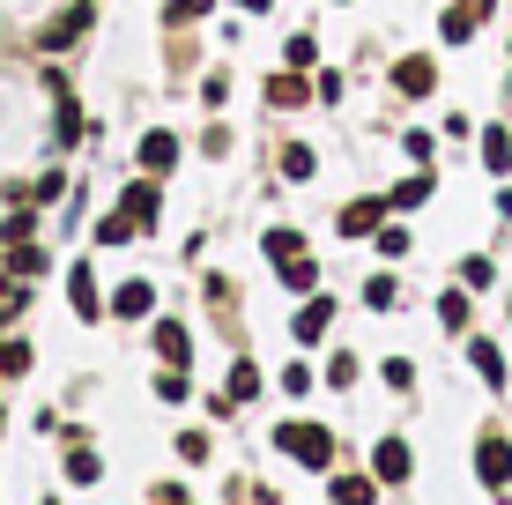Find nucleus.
Returning <instances> with one entry per match:
<instances>
[{
  "mask_svg": "<svg viewBox=\"0 0 512 505\" xmlns=\"http://www.w3.org/2000/svg\"><path fill=\"white\" fill-rule=\"evenodd\" d=\"M275 446H282L297 468H334V431H327V424H282Z\"/></svg>",
  "mask_w": 512,
  "mask_h": 505,
  "instance_id": "obj_1",
  "label": "nucleus"
},
{
  "mask_svg": "<svg viewBox=\"0 0 512 505\" xmlns=\"http://www.w3.org/2000/svg\"><path fill=\"white\" fill-rule=\"evenodd\" d=\"M45 90H52V142L75 149V142H82V104H75V82H67V75H45Z\"/></svg>",
  "mask_w": 512,
  "mask_h": 505,
  "instance_id": "obj_2",
  "label": "nucleus"
},
{
  "mask_svg": "<svg viewBox=\"0 0 512 505\" xmlns=\"http://www.w3.org/2000/svg\"><path fill=\"white\" fill-rule=\"evenodd\" d=\"M475 476H483L490 491L512 483V439H505V431H483V439H475Z\"/></svg>",
  "mask_w": 512,
  "mask_h": 505,
  "instance_id": "obj_3",
  "label": "nucleus"
},
{
  "mask_svg": "<svg viewBox=\"0 0 512 505\" xmlns=\"http://www.w3.org/2000/svg\"><path fill=\"white\" fill-rule=\"evenodd\" d=\"M483 23H490V0H453V8L438 15V38H446V45H468Z\"/></svg>",
  "mask_w": 512,
  "mask_h": 505,
  "instance_id": "obj_4",
  "label": "nucleus"
},
{
  "mask_svg": "<svg viewBox=\"0 0 512 505\" xmlns=\"http://www.w3.org/2000/svg\"><path fill=\"white\" fill-rule=\"evenodd\" d=\"M386 216H394V208H386V194H364V201H349L342 216H334V231H342V238H372Z\"/></svg>",
  "mask_w": 512,
  "mask_h": 505,
  "instance_id": "obj_5",
  "label": "nucleus"
},
{
  "mask_svg": "<svg viewBox=\"0 0 512 505\" xmlns=\"http://www.w3.org/2000/svg\"><path fill=\"white\" fill-rule=\"evenodd\" d=\"M67 305H75V320H104V298H97V268H90V260H75V268H67Z\"/></svg>",
  "mask_w": 512,
  "mask_h": 505,
  "instance_id": "obj_6",
  "label": "nucleus"
},
{
  "mask_svg": "<svg viewBox=\"0 0 512 505\" xmlns=\"http://www.w3.org/2000/svg\"><path fill=\"white\" fill-rule=\"evenodd\" d=\"M394 90H401V97H431V90H438V60H431V52L394 60Z\"/></svg>",
  "mask_w": 512,
  "mask_h": 505,
  "instance_id": "obj_7",
  "label": "nucleus"
},
{
  "mask_svg": "<svg viewBox=\"0 0 512 505\" xmlns=\"http://www.w3.org/2000/svg\"><path fill=\"white\" fill-rule=\"evenodd\" d=\"M372 476H379V483H409V476H416L409 439H379V446H372Z\"/></svg>",
  "mask_w": 512,
  "mask_h": 505,
  "instance_id": "obj_8",
  "label": "nucleus"
},
{
  "mask_svg": "<svg viewBox=\"0 0 512 505\" xmlns=\"http://www.w3.org/2000/svg\"><path fill=\"white\" fill-rule=\"evenodd\" d=\"M82 30H90V0H82V8H60V15H52V23L38 30V45H45V52H67V45L82 38Z\"/></svg>",
  "mask_w": 512,
  "mask_h": 505,
  "instance_id": "obj_9",
  "label": "nucleus"
},
{
  "mask_svg": "<svg viewBox=\"0 0 512 505\" xmlns=\"http://www.w3.org/2000/svg\"><path fill=\"white\" fill-rule=\"evenodd\" d=\"M119 208H127V216L141 223V231H149V223H156V208H164V186H156V171H141V179L127 186V194H119Z\"/></svg>",
  "mask_w": 512,
  "mask_h": 505,
  "instance_id": "obj_10",
  "label": "nucleus"
},
{
  "mask_svg": "<svg viewBox=\"0 0 512 505\" xmlns=\"http://www.w3.org/2000/svg\"><path fill=\"white\" fill-rule=\"evenodd\" d=\"M297 342H327V327H334V298H320V290H312L305 305H297Z\"/></svg>",
  "mask_w": 512,
  "mask_h": 505,
  "instance_id": "obj_11",
  "label": "nucleus"
},
{
  "mask_svg": "<svg viewBox=\"0 0 512 505\" xmlns=\"http://www.w3.org/2000/svg\"><path fill=\"white\" fill-rule=\"evenodd\" d=\"M149 312H156V283H141V275H134V283L112 290V320H149Z\"/></svg>",
  "mask_w": 512,
  "mask_h": 505,
  "instance_id": "obj_12",
  "label": "nucleus"
},
{
  "mask_svg": "<svg viewBox=\"0 0 512 505\" xmlns=\"http://www.w3.org/2000/svg\"><path fill=\"white\" fill-rule=\"evenodd\" d=\"M312 97H320V90H312L297 67H282V75L268 82V104H275V112H297V104H312Z\"/></svg>",
  "mask_w": 512,
  "mask_h": 505,
  "instance_id": "obj_13",
  "label": "nucleus"
},
{
  "mask_svg": "<svg viewBox=\"0 0 512 505\" xmlns=\"http://www.w3.org/2000/svg\"><path fill=\"white\" fill-rule=\"evenodd\" d=\"M431 186H438V179H431V164H416L409 179H401L394 194H386V208H394V216H409V208H423V201H431Z\"/></svg>",
  "mask_w": 512,
  "mask_h": 505,
  "instance_id": "obj_14",
  "label": "nucleus"
},
{
  "mask_svg": "<svg viewBox=\"0 0 512 505\" xmlns=\"http://www.w3.org/2000/svg\"><path fill=\"white\" fill-rule=\"evenodd\" d=\"M141 171H156V179H164V171H179V142H171V134H141Z\"/></svg>",
  "mask_w": 512,
  "mask_h": 505,
  "instance_id": "obj_15",
  "label": "nucleus"
},
{
  "mask_svg": "<svg viewBox=\"0 0 512 505\" xmlns=\"http://www.w3.org/2000/svg\"><path fill=\"white\" fill-rule=\"evenodd\" d=\"M156 357H164V364H179V372H186V357H193V335H186L179 320H156Z\"/></svg>",
  "mask_w": 512,
  "mask_h": 505,
  "instance_id": "obj_16",
  "label": "nucleus"
},
{
  "mask_svg": "<svg viewBox=\"0 0 512 505\" xmlns=\"http://www.w3.org/2000/svg\"><path fill=\"white\" fill-rule=\"evenodd\" d=\"M282 290H297V298H312V290H320V260H312V253H297V260H282Z\"/></svg>",
  "mask_w": 512,
  "mask_h": 505,
  "instance_id": "obj_17",
  "label": "nucleus"
},
{
  "mask_svg": "<svg viewBox=\"0 0 512 505\" xmlns=\"http://www.w3.org/2000/svg\"><path fill=\"white\" fill-rule=\"evenodd\" d=\"M327 498L334 505H379V476H334Z\"/></svg>",
  "mask_w": 512,
  "mask_h": 505,
  "instance_id": "obj_18",
  "label": "nucleus"
},
{
  "mask_svg": "<svg viewBox=\"0 0 512 505\" xmlns=\"http://www.w3.org/2000/svg\"><path fill=\"white\" fill-rule=\"evenodd\" d=\"M468 298H475L468 283H453L446 298H438V327H446V335H468Z\"/></svg>",
  "mask_w": 512,
  "mask_h": 505,
  "instance_id": "obj_19",
  "label": "nucleus"
},
{
  "mask_svg": "<svg viewBox=\"0 0 512 505\" xmlns=\"http://www.w3.org/2000/svg\"><path fill=\"white\" fill-rule=\"evenodd\" d=\"M97 476H104V454L82 446V439H67V483H97Z\"/></svg>",
  "mask_w": 512,
  "mask_h": 505,
  "instance_id": "obj_20",
  "label": "nucleus"
},
{
  "mask_svg": "<svg viewBox=\"0 0 512 505\" xmlns=\"http://www.w3.org/2000/svg\"><path fill=\"white\" fill-rule=\"evenodd\" d=\"M45 268H52V253H45V246H30V238H23V246H8V275H23V283H38Z\"/></svg>",
  "mask_w": 512,
  "mask_h": 505,
  "instance_id": "obj_21",
  "label": "nucleus"
},
{
  "mask_svg": "<svg viewBox=\"0 0 512 505\" xmlns=\"http://www.w3.org/2000/svg\"><path fill=\"white\" fill-rule=\"evenodd\" d=\"M468 364H475V372L490 379V387H505V379H512V372H505V357H498V342H483V335L468 342Z\"/></svg>",
  "mask_w": 512,
  "mask_h": 505,
  "instance_id": "obj_22",
  "label": "nucleus"
},
{
  "mask_svg": "<svg viewBox=\"0 0 512 505\" xmlns=\"http://www.w3.org/2000/svg\"><path fill=\"white\" fill-rule=\"evenodd\" d=\"M260 387H268V379H260V364H253V357H238V364H231V387H223V394H231V402H253Z\"/></svg>",
  "mask_w": 512,
  "mask_h": 505,
  "instance_id": "obj_23",
  "label": "nucleus"
},
{
  "mask_svg": "<svg viewBox=\"0 0 512 505\" xmlns=\"http://www.w3.org/2000/svg\"><path fill=\"white\" fill-rule=\"evenodd\" d=\"M134 231H141V223L127 216V208H112V216H97V246H127Z\"/></svg>",
  "mask_w": 512,
  "mask_h": 505,
  "instance_id": "obj_24",
  "label": "nucleus"
},
{
  "mask_svg": "<svg viewBox=\"0 0 512 505\" xmlns=\"http://www.w3.org/2000/svg\"><path fill=\"white\" fill-rule=\"evenodd\" d=\"M357 379H364L357 350H334V357H327V387H342V394H349V387H357Z\"/></svg>",
  "mask_w": 512,
  "mask_h": 505,
  "instance_id": "obj_25",
  "label": "nucleus"
},
{
  "mask_svg": "<svg viewBox=\"0 0 512 505\" xmlns=\"http://www.w3.org/2000/svg\"><path fill=\"white\" fill-rule=\"evenodd\" d=\"M260 253H268L275 268H282V260H297V253H305V238H297V231H282V223H275V231L260 238Z\"/></svg>",
  "mask_w": 512,
  "mask_h": 505,
  "instance_id": "obj_26",
  "label": "nucleus"
},
{
  "mask_svg": "<svg viewBox=\"0 0 512 505\" xmlns=\"http://www.w3.org/2000/svg\"><path fill=\"white\" fill-rule=\"evenodd\" d=\"M312 171H320V156L305 142H282V179H312Z\"/></svg>",
  "mask_w": 512,
  "mask_h": 505,
  "instance_id": "obj_27",
  "label": "nucleus"
},
{
  "mask_svg": "<svg viewBox=\"0 0 512 505\" xmlns=\"http://www.w3.org/2000/svg\"><path fill=\"white\" fill-rule=\"evenodd\" d=\"M364 305H372V312H394V305H401V283H394V275H372V283H364Z\"/></svg>",
  "mask_w": 512,
  "mask_h": 505,
  "instance_id": "obj_28",
  "label": "nucleus"
},
{
  "mask_svg": "<svg viewBox=\"0 0 512 505\" xmlns=\"http://www.w3.org/2000/svg\"><path fill=\"white\" fill-rule=\"evenodd\" d=\"M30 231H38V208L23 201V208H15V216H8V223H0V246H23Z\"/></svg>",
  "mask_w": 512,
  "mask_h": 505,
  "instance_id": "obj_29",
  "label": "nucleus"
},
{
  "mask_svg": "<svg viewBox=\"0 0 512 505\" xmlns=\"http://www.w3.org/2000/svg\"><path fill=\"white\" fill-rule=\"evenodd\" d=\"M483 164H490V171H512V134H505V127L483 134Z\"/></svg>",
  "mask_w": 512,
  "mask_h": 505,
  "instance_id": "obj_30",
  "label": "nucleus"
},
{
  "mask_svg": "<svg viewBox=\"0 0 512 505\" xmlns=\"http://www.w3.org/2000/svg\"><path fill=\"white\" fill-rule=\"evenodd\" d=\"M461 283H468V290H490V283H498V260L468 253V260H461Z\"/></svg>",
  "mask_w": 512,
  "mask_h": 505,
  "instance_id": "obj_31",
  "label": "nucleus"
},
{
  "mask_svg": "<svg viewBox=\"0 0 512 505\" xmlns=\"http://www.w3.org/2000/svg\"><path fill=\"white\" fill-rule=\"evenodd\" d=\"M275 387H282V394H290V402H297V394H312V387H320V372H312V364H290V372H282Z\"/></svg>",
  "mask_w": 512,
  "mask_h": 505,
  "instance_id": "obj_32",
  "label": "nucleus"
},
{
  "mask_svg": "<svg viewBox=\"0 0 512 505\" xmlns=\"http://www.w3.org/2000/svg\"><path fill=\"white\" fill-rule=\"evenodd\" d=\"M186 372H179V364H164V379H156V402H186Z\"/></svg>",
  "mask_w": 512,
  "mask_h": 505,
  "instance_id": "obj_33",
  "label": "nucleus"
},
{
  "mask_svg": "<svg viewBox=\"0 0 512 505\" xmlns=\"http://www.w3.org/2000/svg\"><path fill=\"white\" fill-rule=\"evenodd\" d=\"M379 379H386L394 394H409V387H416V364H409V357H386V372H379Z\"/></svg>",
  "mask_w": 512,
  "mask_h": 505,
  "instance_id": "obj_34",
  "label": "nucleus"
},
{
  "mask_svg": "<svg viewBox=\"0 0 512 505\" xmlns=\"http://www.w3.org/2000/svg\"><path fill=\"white\" fill-rule=\"evenodd\" d=\"M379 253L401 260V253H409V231H401V223H379Z\"/></svg>",
  "mask_w": 512,
  "mask_h": 505,
  "instance_id": "obj_35",
  "label": "nucleus"
},
{
  "mask_svg": "<svg viewBox=\"0 0 512 505\" xmlns=\"http://www.w3.org/2000/svg\"><path fill=\"white\" fill-rule=\"evenodd\" d=\"M60 194H67V179H60V171H45V179H38V194H30V208H52Z\"/></svg>",
  "mask_w": 512,
  "mask_h": 505,
  "instance_id": "obj_36",
  "label": "nucleus"
},
{
  "mask_svg": "<svg viewBox=\"0 0 512 505\" xmlns=\"http://www.w3.org/2000/svg\"><path fill=\"white\" fill-rule=\"evenodd\" d=\"M208 8H216V0H171V8H164V15H171V23H201V15H208Z\"/></svg>",
  "mask_w": 512,
  "mask_h": 505,
  "instance_id": "obj_37",
  "label": "nucleus"
},
{
  "mask_svg": "<svg viewBox=\"0 0 512 505\" xmlns=\"http://www.w3.org/2000/svg\"><path fill=\"white\" fill-rule=\"evenodd\" d=\"M0 372H30V342H0Z\"/></svg>",
  "mask_w": 512,
  "mask_h": 505,
  "instance_id": "obj_38",
  "label": "nucleus"
},
{
  "mask_svg": "<svg viewBox=\"0 0 512 505\" xmlns=\"http://www.w3.org/2000/svg\"><path fill=\"white\" fill-rule=\"evenodd\" d=\"M179 461H208V431H179Z\"/></svg>",
  "mask_w": 512,
  "mask_h": 505,
  "instance_id": "obj_39",
  "label": "nucleus"
},
{
  "mask_svg": "<svg viewBox=\"0 0 512 505\" xmlns=\"http://www.w3.org/2000/svg\"><path fill=\"white\" fill-rule=\"evenodd\" d=\"M282 60H290V67H312V38H305V30H297V38L282 45Z\"/></svg>",
  "mask_w": 512,
  "mask_h": 505,
  "instance_id": "obj_40",
  "label": "nucleus"
},
{
  "mask_svg": "<svg viewBox=\"0 0 512 505\" xmlns=\"http://www.w3.org/2000/svg\"><path fill=\"white\" fill-rule=\"evenodd\" d=\"M401 149H409V164H431V149H438V134H409V142H401Z\"/></svg>",
  "mask_w": 512,
  "mask_h": 505,
  "instance_id": "obj_41",
  "label": "nucleus"
},
{
  "mask_svg": "<svg viewBox=\"0 0 512 505\" xmlns=\"http://www.w3.org/2000/svg\"><path fill=\"white\" fill-rule=\"evenodd\" d=\"M238 8H253V15H260V8H268V0H238Z\"/></svg>",
  "mask_w": 512,
  "mask_h": 505,
  "instance_id": "obj_42",
  "label": "nucleus"
},
{
  "mask_svg": "<svg viewBox=\"0 0 512 505\" xmlns=\"http://www.w3.org/2000/svg\"><path fill=\"white\" fill-rule=\"evenodd\" d=\"M0 424H8V409H0Z\"/></svg>",
  "mask_w": 512,
  "mask_h": 505,
  "instance_id": "obj_43",
  "label": "nucleus"
},
{
  "mask_svg": "<svg viewBox=\"0 0 512 505\" xmlns=\"http://www.w3.org/2000/svg\"><path fill=\"white\" fill-rule=\"evenodd\" d=\"M179 505H193V498H179Z\"/></svg>",
  "mask_w": 512,
  "mask_h": 505,
  "instance_id": "obj_44",
  "label": "nucleus"
}]
</instances>
